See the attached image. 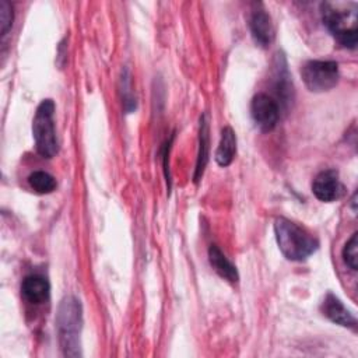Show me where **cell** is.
<instances>
[{
  "label": "cell",
  "instance_id": "obj_1",
  "mask_svg": "<svg viewBox=\"0 0 358 358\" xmlns=\"http://www.w3.org/2000/svg\"><path fill=\"white\" fill-rule=\"evenodd\" d=\"M274 234L277 245L285 259L302 262L315 253L319 242L305 228L280 217L274 221Z\"/></svg>",
  "mask_w": 358,
  "mask_h": 358
},
{
  "label": "cell",
  "instance_id": "obj_2",
  "mask_svg": "<svg viewBox=\"0 0 358 358\" xmlns=\"http://www.w3.org/2000/svg\"><path fill=\"white\" fill-rule=\"evenodd\" d=\"M83 324V308L76 296H66L60 301L56 315L59 344L66 357H78L80 333Z\"/></svg>",
  "mask_w": 358,
  "mask_h": 358
},
{
  "label": "cell",
  "instance_id": "obj_3",
  "mask_svg": "<svg viewBox=\"0 0 358 358\" xmlns=\"http://www.w3.org/2000/svg\"><path fill=\"white\" fill-rule=\"evenodd\" d=\"M32 136L41 157L52 158L57 154L59 144L55 129V102L52 99H43L38 105L32 120Z\"/></svg>",
  "mask_w": 358,
  "mask_h": 358
},
{
  "label": "cell",
  "instance_id": "obj_4",
  "mask_svg": "<svg viewBox=\"0 0 358 358\" xmlns=\"http://www.w3.org/2000/svg\"><path fill=\"white\" fill-rule=\"evenodd\" d=\"M322 17L324 25L340 45L348 49L357 48L358 31L355 8H337L330 3H323Z\"/></svg>",
  "mask_w": 358,
  "mask_h": 358
},
{
  "label": "cell",
  "instance_id": "obj_5",
  "mask_svg": "<svg viewBox=\"0 0 358 358\" xmlns=\"http://www.w3.org/2000/svg\"><path fill=\"white\" fill-rule=\"evenodd\" d=\"M301 77L310 92H324L338 83V64L334 60H309L301 69Z\"/></svg>",
  "mask_w": 358,
  "mask_h": 358
},
{
  "label": "cell",
  "instance_id": "obj_6",
  "mask_svg": "<svg viewBox=\"0 0 358 358\" xmlns=\"http://www.w3.org/2000/svg\"><path fill=\"white\" fill-rule=\"evenodd\" d=\"M250 115L262 131H271L280 119L277 101L267 94H256L250 102Z\"/></svg>",
  "mask_w": 358,
  "mask_h": 358
},
{
  "label": "cell",
  "instance_id": "obj_7",
  "mask_svg": "<svg viewBox=\"0 0 358 358\" xmlns=\"http://www.w3.org/2000/svg\"><path fill=\"white\" fill-rule=\"evenodd\" d=\"M312 193L320 201L330 203L341 197L343 185L336 169H326L316 175L312 183Z\"/></svg>",
  "mask_w": 358,
  "mask_h": 358
},
{
  "label": "cell",
  "instance_id": "obj_8",
  "mask_svg": "<svg viewBox=\"0 0 358 358\" xmlns=\"http://www.w3.org/2000/svg\"><path fill=\"white\" fill-rule=\"evenodd\" d=\"M249 28L253 41L262 46V48H268L271 42L274 41V27L271 22V17L263 10L257 8L253 10L250 20H249Z\"/></svg>",
  "mask_w": 358,
  "mask_h": 358
},
{
  "label": "cell",
  "instance_id": "obj_9",
  "mask_svg": "<svg viewBox=\"0 0 358 358\" xmlns=\"http://www.w3.org/2000/svg\"><path fill=\"white\" fill-rule=\"evenodd\" d=\"M322 312L327 319H330L336 324L350 329L357 327V319L354 317V315L343 305V302L337 296H334L330 292L323 299Z\"/></svg>",
  "mask_w": 358,
  "mask_h": 358
},
{
  "label": "cell",
  "instance_id": "obj_10",
  "mask_svg": "<svg viewBox=\"0 0 358 358\" xmlns=\"http://www.w3.org/2000/svg\"><path fill=\"white\" fill-rule=\"evenodd\" d=\"M21 292H22V296L29 303L39 305V303H43L45 301H48L49 292H50V285L45 277L31 274L22 280Z\"/></svg>",
  "mask_w": 358,
  "mask_h": 358
},
{
  "label": "cell",
  "instance_id": "obj_11",
  "mask_svg": "<svg viewBox=\"0 0 358 358\" xmlns=\"http://www.w3.org/2000/svg\"><path fill=\"white\" fill-rule=\"evenodd\" d=\"M208 260L214 271L224 280L229 282H238L239 274L236 267L228 260V257L222 253V250L217 245H211L208 249Z\"/></svg>",
  "mask_w": 358,
  "mask_h": 358
},
{
  "label": "cell",
  "instance_id": "obj_12",
  "mask_svg": "<svg viewBox=\"0 0 358 358\" xmlns=\"http://www.w3.org/2000/svg\"><path fill=\"white\" fill-rule=\"evenodd\" d=\"M210 129H208V120L207 115L200 116V129H199V152H197V162L194 169V182L197 183L204 173L206 165L208 162V150H210Z\"/></svg>",
  "mask_w": 358,
  "mask_h": 358
},
{
  "label": "cell",
  "instance_id": "obj_13",
  "mask_svg": "<svg viewBox=\"0 0 358 358\" xmlns=\"http://www.w3.org/2000/svg\"><path fill=\"white\" fill-rule=\"evenodd\" d=\"M236 154V136L232 127L227 126L221 131V140L215 151V161L220 166H228L232 164Z\"/></svg>",
  "mask_w": 358,
  "mask_h": 358
},
{
  "label": "cell",
  "instance_id": "obj_14",
  "mask_svg": "<svg viewBox=\"0 0 358 358\" xmlns=\"http://www.w3.org/2000/svg\"><path fill=\"white\" fill-rule=\"evenodd\" d=\"M28 183L39 194L52 193L56 189V186H57L56 179L50 173H48L45 171H35V172H32L28 176Z\"/></svg>",
  "mask_w": 358,
  "mask_h": 358
},
{
  "label": "cell",
  "instance_id": "obj_15",
  "mask_svg": "<svg viewBox=\"0 0 358 358\" xmlns=\"http://www.w3.org/2000/svg\"><path fill=\"white\" fill-rule=\"evenodd\" d=\"M343 260L351 270L358 268V234L354 232L343 248Z\"/></svg>",
  "mask_w": 358,
  "mask_h": 358
},
{
  "label": "cell",
  "instance_id": "obj_16",
  "mask_svg": "<svg viewBox=\"0 0 358 358\" xmlns=\"http://www.w3.org/2000/svg\"><path fill=\"white\" fill-rule=\"evenodd\" d=\"M13 18H14V13H13L11 4L6 0H0V34L1 35H6L8 32V29L13 25Z\"/></svg>",
  "mask_w": 358,
  "mask_h": 358
}]
</instances>
